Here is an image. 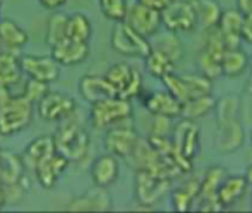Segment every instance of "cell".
<instances>
[{"instance_id": "6da1fadb", "label": "cell", "mask_w": 252, "mask_h": 213, "mask_svg": "<svg viewBox=\"0 0 252 213\" xmlns=\"http://www.w3.org/2000/svg\"><path fill=\"white\" fill-rule=\"evenodd\" d=\"M33 116V104L24 95H12L9 87H0V135L23 132L32 125Z\"/></svg>"}, {"instance_id": "7a4b0ae2", "label": "cell", "mask_w": 252, "mask_h": 213, "mask_svg": "<svg viewBox=\"0 0 252 213\" xmlns=\"http://www.w3.org/2000/svg\"><path fill=\"white\" fill-rule=\"evenodd\" d=\"M55 148L68 161H80L89 150L91 138L88 131L71 117L63 120V125L54 135Z\"/></svg>"}, {"instance_id": "3957f363", "label": "cell", "mask_w": 252, "mask_h": 213, "mask_svg": "<svg viewBox=\"0 0 252 213\" xmlns=\"http://www.w3.org/2000/svg\"><path fill=\"white\" fill-rule=\"evenodd\" d=\"M134 114L131 101L113 96L92 104L91 125L96 131H107L122 122L129 120Z\"/></svg>"}, {"instance_id": "277c9868", "label": "cell", "mask_w": 252, "mask_h": 213, "mask_svg": "<svg viewBox=\"0 0 252 213\" xmlns=\"http://www.w3.org/2000/svg\"><path fill=\"white\" fill-rule=\"evenodd\" d=\"M110 46L116 53L126 58H144L152 51L150 40L134 31L123 21L114 24L110 36Z\"/></svg>"}, {"instance_id": "5b68a950", "label": "cell", "mask_w": 252, "mask_h": 213, "mask_svg": "<svg viewBox=\"0 0 252 213\" xmlns=\"http://www.w3.org/2000/svg\"><path fill=\"white\" fill-rule=\"evenodd\" d=\"M105 79L116 90V96L131 101L137 98L143 92V76L141 73L128 62H116L113 64L107 73Z\"/></svg>"}, {"instance_id": "8992f818", "label": "cell", "mask_w": 252, "mask_h": 213, "mask_svg": "<svg viewBox=\"0 0 252 213\" xmlns=\"http://www.w3.org/2000/svg\"><path fill=\"white\" fill-rule=\"evenodd\" d=\"M171 181L168 176L152 170H137L135 175V195L141 209H150L155 203L162 200L169 191Z\"/></svg>"}, {"instance_id": "52a82bcc", "label": "cell", "mask_w": 252, "mask_h": 213, "mask_svg": "<svg viewBox=\"0 0 252 213\" xmlns=\"http://www.w3.org/2000/svg\"><path fill=\"white\" fill-rule=\"evenodd\" d=\"M206 33H208V36H206L205 46L199 52L196 62H197L199 71L202 74H205L206 77H209L211 80H214V79H218L220 76H222L221 58H222V53L227 49V46H225L221 31L217 27L212 30H208Z\"/></svg>"}, {"instance_id": "ba28073f", "label": "cell", "mask_w": 252, "mask_h": 213, "mask_svg": "<svg viewBox=\"0 0 252 213\" xmlns=\"http://www.w3.org/2000/svg\"><path fill=\"white\" fill-rule=\"evenodd\" d=\"M162 26L172 33H189L196 28V14L190 0H172L160 11Z\"/></svg>"}, {"instance_id": "9c48e42d", "label": "cell", "mask_w": 252, "mask_h": 213, "mask_svg": "<svg viewBox=\"0 0 252 213\" xmlns=\"http://www.w3.org/2000/svg\"><path fill=\"white\" fill-rule=\"evenodd\" d=\"M76 99L67 93L49 90L37 102V114L46 122H63L76 113Z\"/></svg>"}, {"instance_id": "30bf717a", "label": "cell", "mask_w": 252, "mask_h": 213, "mask_svg": "<svg viewBox=\"0 0 252 213\" xmlns=\"http://www.w3.org/2000/svg\"><path fill=\"white\" fill-rule=\"evenodd\" d=\"M123 23L126 26H129L138 34L150 39L159 31L162 26L160 11L146 6L140 2H135L132 5H128Z\"/></svg>"}, {"instance_id": "8fae6325", "label": "cell", "mask_w": 252, "mask_h": 213, "mask_svg": "<svg viewBox=\"0 0 252 213\" xmlns=\"http://www.w3.org/2000/svg\"><path fill=\"white\" fill-rule=\"evenodd\" d=\"M20 65L23 74L48 84L57 81L61 74V65L51 55H23Z\"/></svg>"}, {"instance_id": "7c38bea8", "label": "cell", "mask_w": 252, "mask_h": 213, "mask_svg": "<svg viewBox=\"0 0 252 213\" xmlns=\"http://www.w3.org/2000/svg\"><path fill=\"white\" fill-rule=\"evenodd\" d=\"M140 135L132 128H110L104 136V147L107 153L126 160L135 150Z\"/></svg>"}, {"instance_id": "4fadbf2b", "label": "cell", "mask_w": 252, "mask_h": 213, "mask_svg": "<svg viewBox=\"0 0 252 213\" xmlns=\"http://www.w3.org/2000/svg\"><path fill=\"white\" fill-rule=\"evenodd\" d=\"M174 151L187 160H193L199 153V128L193 120L183 119L174 128Z\"/></svg>"}, {"instance_id": "5bb4252c", "label": "cell", "mask_w": 252, "mask_h": 213, "mask_svg": "<svg viewBox=\"0 0 252 213\" xmlns=\"http://www.w3.org/2000/svg\"><path fill=\"white\" fill-rule=\"evenodd\" d=\"M113 209V198L107 188L94 186L85 194L70 200L67 210L70 212H108Z\"/></svg>"}, {"instance_id": "9a60e30c", "label": "cell", "mask_w": 252, "mask_h": 213, "mask_svg": "<svg viewBox=\"0 0 252 213\" xmlns=\"http://www.w3.org/2000/svg\"><path fill=\"white\" fill-rule=\"evenodd\" d=\"M143 105L152 116L175 119L180 117L181 113V102L175 99L166 89L146 93L143 96Z\"/></svg>"}, {"instance_id": "2e32d148", "label": "cell", "mask_w": 252, "mask_h": 213, "mask_svg": "<svg viewBox=\"0 0 252 213\" xmlns=\"http://www.w3.org/2000/svg\"><path fill=\"white\" fill-rule=\"evenodd\" d=\"M51 56L61 67H73L82 64L89 56V45L85 42H76L65 39L51 48Z\"/></svg>"}, {"instance_id": "e0dca14e", "label": "cell", "mask_w": 252, "mask_h": 213, "mask_svg": "<svg viewBox=\"0 0 252 213\" xmlns=\"http://www.w3.org/2000/svg\"><path fill=\"white\" fill-rule=\"evenodd\" d=\"M79 93L91 105L116 96V90L105 79V76H98V74L83 76L79 80Z\"/></svg>"}, {"instance_id": "ac0fdd59", "label": "cell", "mask_w": 252, "mask_h": 213, "mask_svg": "<svg viewBox=\"0 0 252 213\" xmlns=\"http://www.w3.org/2000/svg\"><path fill=\"white\" fill-rule=\"evenodd\" d=\"M68 163L70 161L58 151H55L52 156H49L42 163H39L33 172L40 186L45 189H52L55 184L58 182L60 176L63 175V172L67 169Z\"/></svg>"}, {"instance_id": "d6986e66", "label": "cell", "mask_w": 252, "mask_h": 213, "mask_svg": "<svg viewBox=\"0 0 252 213\" xmlns=\"http://www.w3.org/2000/svg\"><path fill=\"white\" fill-rule=\"evenodd\" d=\"M243 14L237 9H225L221 12V17L218 20L217 28L221 31L227 49L230 48H239L242 43V26H243Z\"/></svg>"}, {"instance_id": "ffe728a7", "label": "cell", "mask_w": 252, "mask_h": 213, "mask_svg": "<svg viewBox=\"0 0 252 213\" xmlns=\"http://www.w3.org/2000/svg\"><path fill=\"white\" fill-rule=\"evenodd\" d=\"M57 151L54 136L49 135H42L34 138L23 151L21 160L26 167V170H34V167L42 163L45 159L52 156Z\"/></svg>"}, {"instance_id": "44dd1931", "label": "cell", "mask_w": 252, "mask_h": 213, "mask_svg": "<svg viewBox=\"0 0 252 213\" xmlns=\"http://www.w3.org/2000/svg\"><path fill=\"white\" fill-rule=\"evenodd\" d=\"M119 172H120V167H119L117 157L107 153V154H102L98 159H95V161L92 163L91 178L96 186L108 188L110 185H113L117 181Z\"/></svg>"}, {"instance_id": "7402d4cb", "label": "cell", "mask_w": 252, "mask_h": 213, "mask_svg": "<svg viewBox=\"0 0 252 213\" xmlns=\"http://www.w3.org/2000/svg\"><path fill=\"white\" fill-rule=\"evenodd\" d=\"M26 178V167L20 156L0 148V185L20 182Z\"/></svg>"}, {"instance_id": "603a6c76", "label": "cell", "mask_w": 252, "mask_h": 213, "mask_svg": "<svg viewBox=\"0 0 252 213\" xmlns=\"http://www.w3.org/2000/svg\"><path fill=\"white\" fill-rule=\"evenodd\" d=\"M152 49H158L162 53H165L174 64L180 62L184 58V45L177 33L165 31V33H156L150 39Z\"/></svg>"}, {"instance_id": "cb8c5ba5", "label": "cell", "mask_w": 252, "mask_h": 213, "mask_svg": "<svg viewBox=\"0 0 252 213\" xmlns=\"http://www.w3.org/2000/svg\"><path fill=\"white\" fill-rule=\"evenodd\" d=\"M190 2L196 14V27L203 31L215 28L222 12L217 0H190Z\"/></svg>"}, {"instance_id": "d4e9b609", "label": "cell", "mask_w": 252, "mask_h": 213, "mask_svg": "<svg viewBox=\"0 0 252 213\" xmlns=\"http://www.w3.org/2000/svg\"><path fill=\"white\" fill-rule=\"evenodd\" d=\"M248 182L245 176H227L220 185L215 197L221 207H227L239 201L248 189Z\"/></svg>"}, {"instance_id": "484cf974", "label": "cell", "mask_w": 252, "mask_h": 213, "mask_svg": "<svg viewBox=\"0 0 252 213\" xmlns=\"http://www.w3.org/2000/svg\"><path fill=\"white\" fill-rule=\"evenodd\" d=\"M27 42L29 33L20 24L9 18H0V45L9 51H17L26 46Z\"/></svg>"}, {"instance_id": "4316f807", "label": "cell", "mask_w": 252, "mask_h": 213, "mask_svg": "<svg viewBox=\"0 0 252 213\" xmlns=\"http://www.w3.org/2000/svg\"><path fill=\"white\" fill-rule=\"evenodd\" d=\"M243 139H245V133L240 125V120L224 125V126H218L217 145L222 154H231L237 151L242 147Z\"/></svg>"}, {"instance_id": "83f0119b", "label": "cell", "mask_w": 252, "mask_h": 213, "mask_svg": "<svg viewBox=\"0 0 252 213\" xmlns=\"http://www.w3.org/2000/svg\"><path fill=\"white\" fill-rule=\"evenodd\" d=\"M214 111H215L218 126L237 122L240 116V98L236 95L227 93L222 98L215 99Z\"/></svg>"}, {"instance_id": "f1b7e54d", "label": "cell", "mask_w": 252, "mask_h": 213, "mask_svg": "<svg viewBox=\"0 0 252 213\" xmlns=\"http://www.w3.org/2000/svg\"><path fill=\"white\" fill-rule=\"evenodd\" d=\"M214 105H215V98L212 96V93L190 98L181 104L180 117L194 122V120L202 119L206 114H209L214 110Z\"/></svg>"}, {"instance_id": "f546056e", "label": "cell", "mask_w": 252, "mask_h": 213, "mask_svg": "<svg viewBox=\"0 0 252 213\" xmlns=\"http://www.w3.org/2000/svg\"><path fill=\"white\" fill-rule=\"evenodd\" d=\"M249 64V56L239 48L225 49L221 58V73L225 77H239Z\"/></svg>"}, {"instance_id": "4dcf8cb0", "label": "cell", "mask_w": 252, "mask_h": 213, "mask_svg": "<svg viewBox=\"0 0 252 213\" xmlns=\"http://www.w3.org/2000/svg\"><path fill=\"white\" fill-rule=\"evenodd\" d=\"M20 58L11 51L0 52V87H11L21 79Z\"/></svg>"}, {"instance_id": "1f68e13d", "label": "cell", "mask_w": 252, "mask_h": 213, "mask_svg": "<svg viewBox=\"0 0 252 213\" xmlns=\"http://www.w3.org/2000/svg\"><path fill=\"white\" fill-rule=\"evenodd\" d=\"M228 176V172L215 164L212 167H209L205 173V178L202 181V184H199V194L197 197L200 198H217L215 194L220 188V185L222 184V181Z\"/></svg>"}, {"instance_id": "d6a6232c", "label": "cell", "mask_w": 252, "mask_h": 213, "mask_svg": "<svg viewBox=\"0 0 252 213\" xmlns=\"http://www.w3.org/2000/svg\"><path fill=\"white\" fill-rule=\"evenodd\" d=\"M92 36V24L89 18L80 12H74L67 18V39L88 43Z\"/></svg>"}, {"instance_id": "836d02e7", "label": "cell", "mask_w": 252, "mask_h": 213, "mask_svg": "<svg viewBox=\"0 0 252 213\" xmlns=\"http://www.w3.org/2000/svg\"><path fill=\"white\" fill-rule=\"evenodd\" d=\"M143 59H144V67L149 71V74L156 79L165 77L166 74L172 73L175 68V64L158 49H152Z\"/></svg>"}, {"instance_id": "e575fe53", "label": "cell", "mask_w": 252, "mask_h": 213, "mask_svg": "<svg viewBox=\"0 0 252 213\" xmlns=\"http://www.w3.org/2000/svg\"><path fill=\"white\" fill-rule=\"evenodd\" d=\"M67 18L64 12H54L48 20L46 27V43L52 48L67 39Z\"/></svg>"}, {"instance_id": "d590c367", "label": "cell", "mask_w": 252, "mask_h": 213, "mask_svg": "<svg viewBox=\"0 0 252 213\" xmlns=\"http://www.w3.org/2000/svg\"><path fill=\"white\" fill-rule=\"evenodd\" d=\"M181 77L184 80L189 99L196 98V96H202V95H208L212 92V80L202 73L181 74Z\"/></svg>"}, {"instance_id": "8d00e7d4", "label": "cell", "mask_w": 252, "mask_h": 213, "mask_svg": "<svg viewBox=\"0 0 252 213\" xmlns=\"http://www.w3.org/2000/svg\"><path fill=\"white\" fill-rule=\"evenodd\" d=\"M199 194V184L197 182H187L186 185H183L181 188L175 189L172 192V206L175 210L184 212L189 210L191 207L193 200L197 197Z\"/></svg>"}, {"instance_id": "74e56055", "label": "cell", "mask_w": 252, "mask_h": 213, "mask_svg": "<svg viewBox=\"0 0 252 213\" xmlns=\"http://www.w3.org/2000/svg\"><path fill=\"white\" fill-rule=\"evenodd\" d=\"M99 8L102 15L114 23L123 21L128 9V2L126 0H99Z\"/></svg>"}, {"instance_id": "f35d334b", "label": "cell", "mask_w": 252, "mask_h": 213, "mask_svg": "<svg viewBox=\"0 0 252 213\" xmlns=\"http://www.w3.org/2000/svg\"><path fill=\"white\" fill-rule=\"evenodd\" d=\"M165 89L175 98L178 99L181 104L186 102L189 99V95H187V89H186V84H184V80L181 77V74H175L174 71L166 74L165 77L160 79Z\"/></svg>"}, {"instance_id": "ab89813d", "label": "cell", "mask_w": 252, "mask_h": 213, "mask_svg": "<svg viewBox=\"0 0 252 213\" xmlns=\"http://www.w3.org/2000/svg\"><path fill=\"white\" fill-rule=\"evenodd\" d=\"M51 90L49 84L48 83H43L40 80H36V79H30L26 81L24 84V90H23V95L34 105L37 104L48 92Z\"/></svg>"}, {"instance_id": "60d3db41", "label": "cell", "mask_w": 252, "mask_h": 213, "mask_svg": "<svg viewBox=\"0 0 252 213\" xmlns=\"http://www.w3.org/2000/svg\"><path fill=\"white\" fill-rule=\"evenodd\" d=\"M169 117L163 116H153V123H152V135L153 136H168L169 131L172 129Z\"/></svg>"}, {"instance_id": "b9f144b4", "label": "cell", "mask_w": 252, "mask_h": 213, "mask_svg": "<svg viewBox=\"0 0 252 213\" xmlns=\"http://www.w3.org/2000/svg\"><path fill=\"white\" fill-rule=\"evenodd\" d=\"M240 37H242V42L252 45V14H248L243 17V26H242Z\"/></svg>"}, {"instance_id": "7bdbcfd3", "label": "cell", "mask_w": 252, "mask_h": 213, "mask_svg": "<svg viewBox=\"0 0 252 213\" xmlns=\"http://www.w3.org/2000/svg\"><path fill=\"white\" fill-rule=\"evenodd\" d=\"M137 2H140V3H143L146 6H150L153 9L162 11L172 2V0H137Z\"/></svg>"}, {"instance_id": "ee69618b", "label": "cell", "mask_w": 252, "mask_h": 213, "mask_svg": "<svg viewBox=\"0 0 252 213\" xmlns=\"http://www.w3.org/2000/svg\"><path fill=\"white\" fill-rule=\"evenodd\" d=\"M39 3H40L45 9L58 11V9H61V8L67 3V0H39Z\"/></svg>"}, {"instance_id": "f6af8a7d", "label": "cell", "mask_w": 252, "mask_h": 213, "mask_svg": "<svg viewBox=\"0 0 252 213\" xmlns=\"http://www.w3.org/2000/svg\"><path fill=\"white\" fill-rule=\"evenodd\" d=\"M237 11H240L243 15L252 14V0H236Z\"/></svg>"}, {"instance_id": "bcb514c9", "label": "cell", "mask_w": 252, "mask_h": 213, "mask_svg": "<svg viewBox=\"0 0 252 213\" xmlns=\"http://www.w3.org/2000/svg\"><path fill=\"white\" fill-rule=\"evenodd\" d=\"M245 92L252 96V70H251V74L248 76V80H246V84H245Z\"/></svg>"}, {"instance_id": "7dc6e473", "label": "cell", "mask_w": 252, "mask_h": 213, "mask_svg": "<svg viewBox=\"0 0 252 213\" xmlns=\"http://www.w3.org/2000/svg\"><path fill=\"white\" fill-rule=\"evenodd\" d=\"M245 179L249 185H252V164L246 169V173H245Z\"/></svg>"}, {"instance_id": "c3c4849f", "label": "cell", "mask_w": 252, "mask_h": 213, "mask_svg": "<svg viewBox=\"0 0 252 213\" xmlns=\"http://www.w3.org/2000/svg\"><path fill=\"white\" fill-rule=\"evenodd\" d=\"M5 206V195H3V189H2V185H0V209Z\"/></svg>"}, {"instance_id": "681fc988", "label": "cell", "mask_w": 252, "mask_h": 213, "mask_svg": "<svg viewBox=\"0 0 252 213\" xmlns=\"http://www.w3.org/2000/svg\"><path fill=\"white\" fill-rule=\"evenodd\" d=\"M2 8H3V0H0V17H2Z\"/></svg>"}, {"instance_id": "f907efd6", "label": "cell", "mask_w": 252, "mask_h": 213, "mask_svg": "<svg viewBox=\"0 0 252 213\" xmlns=\"http://www.w3.org/2000/svg\"><path fill=\"white\" fill-rule=\"evenodd\" d=\"M251 203H252V194H251Z\"/></svg>"}, {"instance_id": "816d5d0a", "label": "cell", "mask_w": 252, "mask_h": 213, "mask_svg": "<svg viewBox=\"0 0 252 213\" xmlns=\"http://www.w3.org/2000/svg\"><path fill=\"white\" fill-rule=\"evenodd\" d=\"M251 142H252V133H251Z\"/></svg>"}, {"instance_id": "f5cc1de1", "label": "cell", "mask_w": 252, "mask_h": 213, "mask_svg": "<svg viewBox=\"0 0 252 213\" xmlns=\"http://www.w3.org/2000/svg\"><path fill=\"white\" fill-rule=\"evenodd\" d=\"M0 46H2V45H0Z\"/></svg>"}]
</instances>
